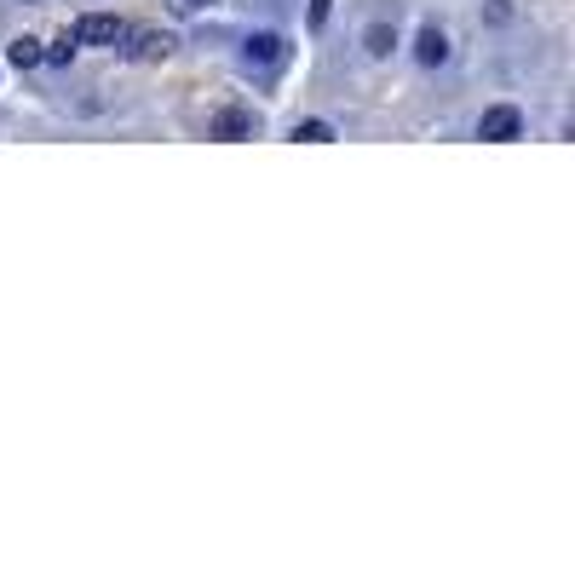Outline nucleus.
<instances>
[{
	"label": "nucleus",
	"mask_w": 575,
	"mask_h": 575,
	"mask_svg": "<svg viewBox=\"0 0 575 575\" xmlns=\"http://www.w3.org/2000/svg\"><path fill=\"white\" fill-rule=\"evenodd\" d=\"M328 12H334V0H311V29H322V23H328Z\"/></svg>",
	"instance_id": "obj_11"
},
{
	"label": "nucleus",
	"mask_w": 575,
	"mask_h": 575,
	"mask_svg": "<svg viewBox=\"0 0 575 575\" xmlns=\"http://www.w3.org/2000/svg\"><path fill=\"white\" fill-rule=\"evenodd\" d=\"M363 46H368V52H374V58H391V46H397V35H391L386 23H374V29H368V35H363Z\"/></svg>",
	"instance_id": "obj_9"
},
{
	"label": "nucleus",
	"mask_w": 575,
	"mask_h": 575,
	"mask_svg": "<svg viewBox=\"0 0 575 575\" xmlns=\"http://www.w3.org/2000/svg\"><path fill=\"white\" fill-rule=\"evenodd\" d=\"M414 58H420L426 69H437L443 58H449V35H443L437 23H426V29H420V46H414Z\"/></svg>",
	"instance_id": "obj_6"
},
{
	"label": "nucleus",
	"mask_w": 575,
	"mask_h": 575,
	"mask_svg": "<svg viewBox=\"0 0 575 575\" xmlns=\"http://www.w3.org/2000/svg\"><path fill=\"white\" fill-rule=\"evenodd\" d=\"M75 46H81V35H75V29H64L58 41L46 46V64H69V58H75Z\"/></svg>",
	"instance_id": "obj_8"
},
{
	"label": "nucleus",
	"mask_w": 575,
	"mask_h": 575,
	"mask_svg": "<svg viewBox=\"0 0 575 575\" xmlns=\"http://www.w3.org/2000/svg\"><path fill=\"white\" fill-rule=\"evenodd\" d=\"M167 6H173V12H179V18H190V12H202L207 0H167Z\"/></svg>",
	"instance_id": "obj_12"
},
{
	"label": "nucleus",
	"mask_w": 575,
	"mask_h": 575,
	"mask_svg": "<svg viewBox=\"0 0 575 575\" xmlns=\"http://www.w3.org/2000/svg\"><path fill=\"white\" fill-rule=\"evenodd\" d=\"M127 58H133V64H161V58H167V52H173V35H161V29H133V35H127Z\"/></svg>",
	"instance_id": "obj_4"
},
{
	"label": "nucleus",
	"mask_w": 575,
	"mask_h": 575,
	"mask_svg": "<svg viewBox=\"0 0 575 575\" xmlns=\"http://www.w3.org/2000/svg\"><path fill=\"white\" fill-rule=\"evenodd\" d=\"M207 133L213 138H253V115L248 110H219L207 121Z\"/></svg>",
	"instance_id": "obj_5"
},
{
	"label": "nucleus",
	"mask_w": 575,
	"mask_h": 575,
	"mask_svg": "<svg viewBox=\"0 0 575 575\" xmlns=\"http://www.w3.org/2000/svg\"><path fill=\"white\" fill-rule=\"evenodd\" d=\"M75 35H81V46H121L133 29L121 18H110V12H87V18L75 23Z\"/></svg>",
	"instance_id": "obj_1"
},
{
	"label": "nucleus",
	"mask_w": 575,
	"mask_h": 575,
	"mask_svg": "<svg viewBox=\"0 0 575 575\" xmlns=\"http://www.w3.org/2000/svg\"><path fill=\"white\" fill-rule=\"evenodd\" d=\"M288 58V41L282 35H248V46H242V64L248 69H276Z\"/></svg>",
	"instance_id": "obj_3"
},
{
	"label": "nucleus",
	"mask_w": 575,
	"mask_h": 575,
	"mask_svg": "<svg viewBox=\"0 0 575 575\" xmlns=\"http://www.w3.org/2000/svg\"><path fill=\"white\" fill-rule=\"evenodd\" d=\"M41 58H46V46L35 41V35H18V41H12V64L18 69H35Z\"/></svg>",
	"instance_id": "obj_7"
},
{
	"label": "nucleus",
	"mask_w": 575,
	"mask_h": 575,
	"mask_svg": "<svg viewBox=\"0 0 575 575\" xmlns=\"http://www.w3.org/2000/svg\"><path fill=\"white\" fill-rule=\"evenodd\" d=\"M524 133V115L512 110V104H495V110H483L478 121V138H489V144H506V138Z\"/></svg>",
	"instance_id": "obj_2"
},
{
	"label": "nucleus",
	"mask_w": 575,
	"mask_h": 575,
	"mask_svg": "<svg viewBox=\"0 0 575 575\" xmlns=\"http://www.w3.org/2000/svg\"><path fill=\"white\" fill-rule=\"evenodd\" d=\"M294 138H299V144H328V138H334V127H328V121H299Z\"/></svg>",
	"instance_id": "obj_10"
}]
</instances>
